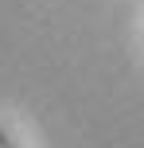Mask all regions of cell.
Wrapping results in <instances>:
<instances>
[{
	"label": "cell",
	"instance_id": "1",
	"mask_svg": "<svg viewBox=\"0 0 144 148\" xmlns=\"http://www.w3.org/2000/svg\"><path fill=\"white\" fill-rule=\"evenodd\" d=\"M0 148H16V140H12V136L4 133V129H0Z\"/></svg>",
	"mask_w": 144,
	"mask_h": 148
}]
</instances>
